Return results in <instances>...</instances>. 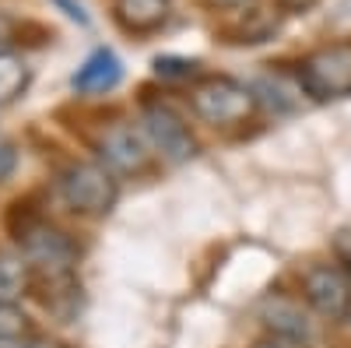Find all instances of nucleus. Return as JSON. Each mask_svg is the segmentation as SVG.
<instances>
[{
    "label": "nucleus",
    "instance_id": "nucleus-16",
    "mask_svg": "<svg viewBox=\"0 0 351 348\" xmlns=\"http://www.w3.org/2000/svg\"><path fill=\"white\" fill-rule=\"evenodd\" d=\"M274 4L285 11V14H306V11H313L319 0H274Z\"/></svg>",
    "mask_w": 351,
    "mask_h": 348
},
{
    "label": "nucleus",
    "instance_id": "nucleus-2",
    "mask_svg": "<svg viewBox=\"0 0 351 348\" xmlns=\"http://www.w3.org/2000/svg\"><path fill=\"white\" fill-rule=\"evenodd\" d=\"M190 109L211 127H236L256 113V95L236 78H204L190 92Z\"/></svg>",
    "mask_w": 351,
    "mask_h": 348
},
{
    "label": "nucleus",
    "instance_id": "nucleus-11",
    "mask_svg": "<svg viewBox=\"0 0 351 348\" xmlns=\"http://www.w3.org/2000/svg\"><path fill=\"white\" fill-rule=\"evenodd\" d=\"M32 84V67H28L18 53L0 49V106H11L21 99Z\"/></svg>",
    "mask_w": 351,
    "mask_h": 348
},
{
    "label": "nucleus",
    "instance_id": "nucleus-14",
    "mask_svg": "<svg viewBox=\"0 0 351 348\" xmlns=\"http://www.w3.org/2000/svg\"><path fill=\"white\" fill-rule=\"evenodd\" d=\"M155 74L158 78H180V81H186V78L200 74V64L197 60H183V56H158V60H155Z\"/></svg>",
    "mask_w": 351,
    "mask_h": 348
},
{
    "label": "nucleus",
    "instance_id": "nucleus-10",
    "mask_svg": "<svg viewBox=\"0 0 351 348\" xmlns=\"http://www.w3.org/2000/svg\"><path fill=\"white\" fill-rule=\"evenodd\" d=\"M172 0H116V21H120L123 32L130 36H148L155 28H162L169 21Z\"/></svg>",
    "mask_w": 351,
    "mask_h": 348
},
{
    "label": "nucleus",
    "instance_id": "nucleus-9",
    "mask_svg": "<svg viewBox=\"0 0 351 348\" xmlns=\"http://www.w3.org/2000/svg\"><path fill=\"white\" fill-rule=\"evenodd\" d=\"M120 81H123V64H120V56H116L112 49H106V46H99V49L74 71V78H71L74 92H81V95L112 92Z\"/></svg>",
    "mask_w": 351,
    "mask_h": 348
},
{
    "label": "nucleus",
    "instance_id": "nucleus-22",
    "mask_svg": "<svg viewBox=\"0 0 351 348\" xmlns=\"http://www.w3.org/2000/svg\"><path fill=\"white\" fill-rule=\"evenodd\" d=\"M344 321H348V327H351V306H348V316H344Z\"/></svg>",
    "mask_w": 351,
    "mask_h": 348
},
{
    "label": "nucleus",
    "instance_id": "nucleus-19",
    "mask_svg": "<svg viewBox=\"0 0 351 348\" xmlns=\"http://www.w3.org/2000/svg\"><path fill=\"white\" fill-rule=\"evenodd\" d=\"M0 348H36V334L32 338H4Z\"/></svg>",
    "mask_w": 351,
    "mask_h": 348
},
{
    "label": "nucleus",
    "instance_id": "nucleus-17",
    "mask_svg": "<svg viewBox=\"0 0 351 348\" xmlns=\"http://www.w3.org/2000/svg\"><path fill=\"white\" fill-rule=\"evenodd\" d=\"M53 4H60L64 8V14L71 18V21H77V25H92V18L84 14V8L81 4H74V0H53Z\"/></svg>",
    "mask_w": 351,
    "mask_h": 348
},
{
    "label": "nucleus",
    "instance_id": "nucleus-21",
    "mask_svg": "<svg viewBox=\"0 0 351 348\" xmlns=\"http://www.w3.org/2000/svg\"><path fill=\"white\" fill-rule=\"evenodd\" d=\"M215 8H228V11H236V8H246V4H253V0H211Z\"/></svg>",
    "mask_w": 351,
    "mask_h": 348
},
{
    "label": "nucleus",
    "instance_id": "nucleus-15",
    "mask_svg": "<svg viewBox=\"0 0 351 348\" xmlns=\"http://www.w3.org/2000/svg\"><path fill=\"white\" fill-rule=\"evenodd\" d=\"M18 169V152H14V144L8 141H0V183L11 180V172Z\"/></svg>",
    "mask_w": 351,
    "mask_h": 348
},
{
    "label": "nucleus",
    "instance_id": "nucleus-5",
    "mask_svg": "<svg viewBox=\"0 0 351 348\" xmlns=\"http://www.w3.org/2000/svg\"><path fill=\"white\" fill-rule=\"evenodd\" d=\"M141 130L148 137L152 152H158L172 165H183L197 155V137L190 134L183 116L165 102H148L141 109Z\"/></svg>",
    "mask_w": 351,
    "mask_h": 348
},
{
    "label": "nucleus",
    "instance_id": "nucleus-8",
    "mask_svg": "<svg viewBox=\"0 0 351 348\" xmlns=\"http://www.w3.org/2000/svg\"><path fill=\"white\" fill-rule=\"evenodd\" d=\"M260 321L267 324V331L274 338H285L299 348H309L316 338V327L309 321V313L302 310V303L288 299V296H267L260 303Z\"/></svg>",
    "mask_w": 351,
    "mask_h": 348
},
{
    "label": "nucleus",
    "instance_id": "nucleus-6",
    "mask_svg": "<svg viewBox=\"0 0 351 348\" xmlns=\"http://www.w3.org/2000/svg\"><path fill=\"white\" fill-rule=\"evenodd\" d=\"M302 296L324 321L337 324L351 306V278L341 264H313L302 275Z\"/></svg>",
    "mask_w": 351,
    "mask_h": 348
},
{
    "label": "nucleus",
    "instance_id": "nucleus-4",
    "mask_svg": "<svg viewBox=\"0 0 351 348\" xmlns=\"http://www.w3.org/2000/svg\"><path fill=\"white\" fill-rule=\"evenodd\" d=\"M18 240H21V257L28 260L32 275H43V278L74 275L77 243L67 236V232L53 229L46 222H36V225H28Z\"/></svg>",
    "mask_w": 351,
    "mask_h": 348
},
{
    "label": "nucleus",
    "instance_id": "nucleus-12",
    "mask_svg": "<svg viewBox=\"0 0 351 348\" xmlns=\"http://www.w3.org/2000/svg\"><path fill=\"white\" fill-rule=\"evenodd\" d=\"M32 288V268L18 253H0V303H18Z\"/></svg>",
    "mask_w": 351,
    "mask_h": 348
},
{
    "label": "nucleus",
    "instance_id": "nucleus-18",
    "mask_svg": "<svg viewBox=\"0 0 351 348\" xmlns=\"http://www.w3.org/2000/svg\"><path fill=\"white\" fill-rule=\"evenodd\" d=\"M11 36H14V21H11L4 11H0V49L11 43Z\"/></svg>",
    "mask_w": 351,
    "mask_h": 348
},
{
    "label": "nucleus",
    "instance_id": "nucleus-3",
    "mask_svg": "<svg viewBox=\"0 0 351 348\" xmlns=\"http://www.w3.org/2000/svg\"><path fill=\"white\" fill-rule=\"evenodd\" d=\"M60 197L67 208L84 218H102L116 208L120 200V183L106 165L95 162H74L60 172Z\"/></svg>",
    "mask_w": 351,
    "mask_h": 348
},
{
    "label": "nucleus",
    "instance_id": "nucleus-13",
    "mask_svg": "<svg viewBox=\"0 0 351 348\" xmlns=\"http://www.w3.org/2000/svg\"><path fill=\"white\" fill-rule=\"evenodd\" d=\"M32 321L18 310V303H0V341L4 338H32Z\"/></svg>",
    "mask_w": 351,
    "mask_h": 348
},
{
    "label": "nucleus",
    "instance_id": "nucleus-7",
    "mask_svg": "<svg viewBox=\"0 0 351 348\" xmlns=\"http://www.w3.org/2000/svg\"><path fill=\"white\" fill-rule=\"evenodd\" d=\"M99 155L106 169L120 172V176H137L152 165V144L144 137V130H134L130 124H112L99 134Z\"/></svg>",
    "mask_w": 351,
    "mask_h": 348
},
{
    "label": "nucleus",
    "instance_id": "nucleus-20",
    "mask_svg": "<svg viewBox=\"0 0 351 348\" xmlns=\"http://www.w3.org/2000/svg\"><path fill=\"white\" fill-rule=\"evenodd\" d=\"M253 348H299V345H291V341H285V338H263V341H256Z\"/></svg>",
    "mask_w": 351,
    "mask_h": 348
},
{
    "label": "nucleus",
    "instance_id": "nucleus-1",
    "mask_svg": "<svg viewBox=\"0 0 351 348\" xmlns=\"http://www.w3.org/2000/svg\"><path fill=\"white\" fill-rule=\"evenodd\" d=\"M295 78H299V92L309 95L313 102L348 99L351 95V43L341 39V43L313 49L309 56H302Z\"/></svg>",
    "mask_w": 351,
    "mask_h": 348
}]
</instances>
